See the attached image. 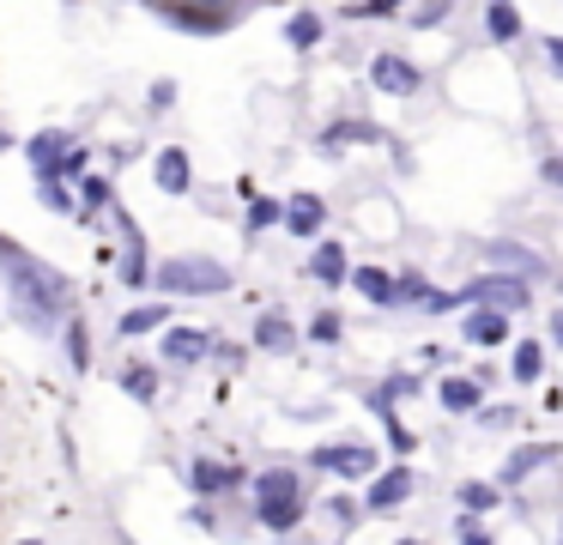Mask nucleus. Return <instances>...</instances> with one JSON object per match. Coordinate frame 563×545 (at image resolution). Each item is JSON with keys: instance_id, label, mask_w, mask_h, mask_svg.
<instances>
[{"instance_id": "nucleus-1", "label": "nucleus", "mask_w": 563, "mask_h": 545, "mask_svg": "<svg viewBox=\"0 0 563 545\" xmlns=\"http://www.w3.org/2000/svg\"><path fill=\"white\" fill-rule=\"evenodd\" d=\"M0 261H7V273H13V285H19V309H25V315L49 321V315H62V309H67V279H62V273H49V266L25 261V254H13V249H0Z\"/></svg>"}, {"instance_id": "nucleus-2", "label": "nucleus", "mask_w": 563, "mask_h": 545, "mask_svg": "<svg viewBox=\"0 0 563 545\" xmlns=\"http://www.w3.org/2000/svg\"><path fill=\"white\" fill-rule=\"evenodd\" d=\"M158 285L170 297H219V291H231V266L207 261V254H176L158 266Z\"/></svg>"}, {"instance_id": "nucleus-3", "label": "nucleus", "mask_w": 563, "mask_h": 545, "mask_svg": "<svg viewBox=\"0 0 563 545\" xmlns=\"http://www.w3.org/2000/svg\"><path fill=\"white\" fill-rule=\"evenodd\" d=\"M527 303H533V291H527V279L521 273H485V279H473V285H461L454 291V309H503V315H521Z\"/></svg>"}, {"instance_id": "nucleus-4", "label": "nucleus", "mask_w": 563, "mask_h": 545, "mask_svg": "<svg viewBox=\"0 0 563 545\" xmlns=\"http://www.w3.org/2000/svg\"><path fill=\"white\" fill-rule=\"evenodd\" d=\"M255 509H261V521H267L273 533L297 527V521H303V484H297V472H285V467L261 472L255 479Z\"/></svg>"}, {"instance_id": "nucleus-5", "label": "nucleus", "mask_w": 563, "mask_h": 545, "mask_svg": "<svg viewBox=\"0 0 563 545\" xmlns=\"http://www.w3.org/2000/svg\"><path fill=\"white\" fill-rule=\"evenodd\" d=\"M369 85H376L382 97H418L424 91V67H418L412 55H400V48H382V55L369 61Z\"/></svg>"}, {"instance_id": "nucleus-6", "label": "nucleus", "mask_w": 563, "mask_h": 545, "mask_svg": "<svg viewBox=\"0 0 563 545\" xmlns=\"http://www.w3.org/2000/svg\"><path fill=\"white\" fill-rule=\"evenodd\" d=\"M316 467L345 472V479H369V472H376V455H369L364 443H345V448H316Z\"/></svg>"}, {"instance_id": "nucleus-7", "label": "nucleus", "mask_w": 563, "mask_h": 545, "mask_svg": "<svg viewBox=\"0 0 563 545\" xmlns=\"http://www.w3.org/2000/svg\"><path fill=\"white\" fill-rule=\"evenodd\" d=\"M521 7H515V0H485V36L497 48H509V43H521Z\"/></svg>"}, {"instance_id": "nucleus-8", "label": "nucleus", "mask_w": 563, "mask_h": 545, "mask_svg": "<svg viewBox=\"0 0 563 545\" xmlns=\"http://www.w3.org/2000/svg\"><path fill=\"white\" fill-rule=\"evenodd\" d=\"M412 484H418V472H412V467H388L376 484H369L364 509H394V503H406V497H412Z\"/></svg>"}, {"instance_id": "nucleus-9", "label": "nucleus", "mask_w": 563, "mask_h": 545, "mask_svg": "<svg viewBox=\"0 0 563 545\" xmlns=\"http://www.w3.org/2000/svg\"><path fill=\"white\" fill-rule=\"evenodd\" d=\"M461 339H473V346H503V339H509V315L503 309H466Z\"/></svg>"}, {"instance_id": "nucleus-10", "label": "nucleus", "mask_w": 563, "mask_h": 545, "mask_svg": "<svg viewBox=\"0 0 563 545\" xmlns=\"http://www.w3.org/2000/svg\"><path fill=\"white\" fill-rule=\"evenodd\" d=\"M558 460V448L551 443H527V448H515L509 460H503V472H497V484H521L527 472H539V467H551Z\"/></svg>"}, {"instance_id": "nucleus-11", "label": "nucleus", "mask_w": 563, "mask_h": 545, "mask_svg": "<svg viewBox=\"0 0 563 545\" xmlns=\"http://www.w3.org/2000/svg\"><path fill=\"white\" fill-rule=\"evenodd\" d=\"M285 225H291V237H321V225H328V206H321L316 194H291V206H285Z\"/></svg>"}, {"instance_id": "nucleus-12", "label": "nucleus", "mask_w": 563, "mask_h": 545, "mask_svg": "<svg viewBox=\"0 0 563 545\" xmlns=\"http://www.w3.org/2000/svg\"><path fill=\"white\" fill-rule=\"evenodd\" d=\"M212 351V334H200V327H170L164 334V358H176V363H200Z\"/></svg>"}, {"instance_id": "nucleus-13", "label": "nucleus", "mask_w": 563, "mask_h": 545, "mask_svg": "<svg viewBox=\"0 0 563 545\" xmlns=\"http://www.w3.org/2000/svg\"><path fill=\"white\" fill-rule=\"evenodd\" d=\"M437 400H442V412H478V400H485V394H478L473 375H442Z\"/></svg>"}, {"instance_id": "nucleus-14", "label": "nucleus", "mask_w": 563, "mask_h": 545, "mask_svg": "<svg viewBox=\"0 0 563 545\" xmlns=\"http://www.w3.org/2000/svg\"><path fill=\"white\" fill-rule=\"evenodd\" d=\"M490 266H503V273H521V279H539V273H545V261H539V254H527L521 242H490Z\"/></svg>"}, {"instance_id": "nucleus-15", "label": "nucleus", "mask_w": 563, "mask_h": 545, "mask_svg": "<svg viewBox=\"0 0 563 545\" xmlns=\"http://www.w3.org/2000/svg\"><path fill=\"white\" fill-rule=\"evenodd\" d=\"M309 273H316L321 285H345V279H352L345 249H340V242H316V254H309Z\"/></svg>"}, {"instance_id": "nucleus-16", "label": "nucleus", "mask_w": 563, "mask_h": 545, "mask_svg": "<svg viewBox=\"0 0 563 545\" xmlns=\"http://www.w3.org/2000/svg\"><path fill=\"white\" fill-rule=\"evenodd\" d=\"M188 479H195V491L219 497V491H231V484H243V472L224 467V460H195V467H188Z\"/></svg>"}, {"instance_id": "nucleus-17", "label": "nucleus", "mask_w": 563, "mask_h": 545, "mask_svg": "<svg viewBox=\"0 0 563 545\" xmlns=\"http://www.w3.org/2000/svg\"><path fill=\"white\" fill-rule=\"evenodd\" d=\"M509 370H515V382L533 388L539 375H545V346H539V339H521V346H515V358H509Z\"/></svg>"}, {"instance_id": "nucleus-18", "label": "nucleus", "mask_w": 563, "mask_h": 545, "mask_svg": "<svg viewBox=\"0 0 563 545\" xmlns=\"http://www.w3.org/2000/svg\"><path fill=\"white\" fill-rule=\"evenodd\" d=\"M291 321H285V315H261V321H255V346L261 351H285V346H291Z\"/></svg>"}, {"instance_id": "nucleus-19", "label": "nucleus", "mask_w": 563, "mask_h": 545, "mask_svg": "<svg viewBox=\"0 0 563 545\" xmlns=\"http://www.w3.org/2000/svg\"><path fill=\"white\" fill-rule=\"evenodd\" d=\"M158 188H164V194H188V157L176 152V145L158 157Z\"/></svg>"}, {"instance_id": "nucleus-20", "label": "nucleus", "mask_w": 563, "mask_h": 545, "mask_svg": "<svg viewBox=\"0 0 563 545\" xmlns=\"http://www.w3.org/2000/svg\"><path fill=\"white\" fill-rule=\"evenodd\" d=\"M352 285L364 291L369 303H394V279L382 273V266H357V273H352Z\"/></svg>"}, {"instance_id": "nucleus-21", "label": "nucleus", "mask_w": 563, "mask_h": 545, "mask_svg": "<svg viewBox=\"0 0 563 545\" xmlns=\"http://www.w3.org/2000/svg\"><path fill=\"white\" fill-rule=\"evenodd\" d=\"M497 503H503V491H497V484H485V479L461 484V509H466V515H485V509H497Z\"/></svg>"}, {"instance_id": "nucleus-22", "label": "nucleus", "mask_w": 563, "mask_h": 545, "mask_svg": "<svg viewBox=\"0 0 563 545\" xmlns=\"http://www.w3.org/2000/svg\"><path fill=\"white\" fill-rule=\"evenodd\" d=\"M321 31H328V24H321L316 12H297V19L285 24V36H291V48H316V43H321Z\"/></svg>"}, {"instance_id": "nucleus-23", "label": "nucleus", "mask_w": 563, "mask_h": 545, "mask_svg": "<svg viewBox=\"0 0 563 545\" xmlns=\"http://www.w3.org/2000/svg\"><path fill=\"white\" fill-rule=\"evenodd\" d=\"M406 0H357V7H345V19H394Z\"/></svg>"}, {"instance_id": "nucleus-24", "label": "nucleus", "mask_w": 563, "mask_h": 545, "mask_svg": "<svg viewBox=\"0 0 563 545\" xmlns=\"http://www.w3.org/2000/svg\"><path fill=\"white\" fill-rule=\"evenodd\" d=\"M152 327H164V309H152V303H146V309H128L122 315V334H152Z\"/></svg>"}, {"instance_id": "nucleus-25", "label": "nucleus", "mask_w": 563, "mask_h": 545, "mask_svg": "<svg viewBox=\"0 0 563 545\" xmlns=\"http://www.w3.org/2000/svg\"><path fill=\"white\" fill-rule=\"evenodd\" d=\"M394 303H430V285L418 273H406V279H394Z\"/></svg>"}, {"instance_id": "nucleus-26", "label": "nucleus", "mask_w": 563, "mask_h": 545, "mask_svg": "<svg viewBox=\"0 0 563 545\" xmlns=\"http://www.w3.org/2000/svg\"><path fill=\"white\" fill-rule=\"evenodd\" d=\"M122 388H128L134 400H158V375H152V370H128Z\"/></svg>"}, {"instance_id": "nucleus-27", "label": "nucleus", "mask_w": 563, "mask_h": 545, "mask_svg": "<svg viewBox=\"0 0 563 545\" xmlns=\"http://www.w3.org/2000/svg\"><path fill=\"white\" fill-rule=\"evenodd\" d=\"M449 12H454V0H424V7L412 12V24H418V31H430V24H442Z\"/></svg>"}, {"instance_id": "nucleus-28", "label": "nucleus", "mask_w": 563, "mask_h": 545, "mask_svg": "<svg viewBox=\"0 0 563 545\" xmlns=\"http://www.w3.org/2000/svg\"><path fill=\"white\" fill-rule=\"evenodd\" d=\"M454 545H490V533H485V527H478V521H473V515H466V521H461V527H454Z\"/></svg>"}, {"instance_id": "nucleus-29", "label": "nucleus", "mask_w": 563, "mask_h": 545, "mask_svg": "<svg viewBox=\"0 0 563 545\" xmlns=\"http://www.w3.org/2000/svg\"><path fill=\"white\" fill-rule=\"evenodd\" d=\"M309 339H321V346H333V339H340V315H316V327H309Z\"/></svg>"}, {"instance_id": "nucleus-30", "label": "nucleus", "mask_w": 563, "mask_h": 545, "mask_svg": "<svg viewBox=\"0 0 563 545\" xmlns=\"http://www.w3.org/2000/svg\"><path fill=\"white\" fill-rule=\"evenodd\" d=\"M273 218H279V206H273V200H255V206H249V230H267Z\"/></svg>"}, {"instance_id": "nucleus-31", "label": "nucleus", "mask_w": 563, "mask_h": 545, "mask_svg": "<svg viewBox=\"0 0 563 545\" xmlns=\"http://www.w3.org/2000/svg\"><path fill=\"white\" fill-rule=\"evenodd\" d=\"M545 67L563 79V36H545Z\"/></svg>"}, {"instance_id": "nucleus-32", "label": "nucleus", "mask_w": 563, "mask_h": 545, "mask_svg": "<svg viewBox=\"0 0 563 545\" xmlns=\"http://www.w3.org/2000/svg\"><path fill=\"white\" fill-rule=\"evenodd\" d=\"M539 176H545L551 188H563V152H558V157H545V164H539Z\"/></svg>"}, {"instance_id": "nucleus-33", "label": "nucleus", "mask_w": 563, "mask_h": 545, "mask_svg": "<svg viewBox=\"0 0 563 545\" xmlns=\"http://www.w3.org/2000/svg\"><path fill=\"white\" fill-rule=\"evenodd\" d=\"M485 424H497V430H503V424H515V406H490Z\"/></svg>"}, {"instance_id": "nucleus-34", "label": "nucleus", "mask_w": 563, "mask_h": 545, "mask_svg": "<svg viewBox=\"0 0 563 545\" xmlns=\"http://www.w3.org/2000/svg\"><path fill=\"white\" fill-rule=\"evenodd\" d=\"M394 545H424V539H394Z\"/></svg>"}, {"instance_id": "nucleus-35", "label": "nucleus", "mask_w": 563, "mask_h": 545, "mask_svg": "<svg viewBox=\"0 0 563 545\" xmlns=\"http://www.w3.org/2000/svg\"><path fill=\"white\" fill-rule=\"evenodd\" d=\"M558 545H563V521H558Z\"/></svg>"}]
</instances>
